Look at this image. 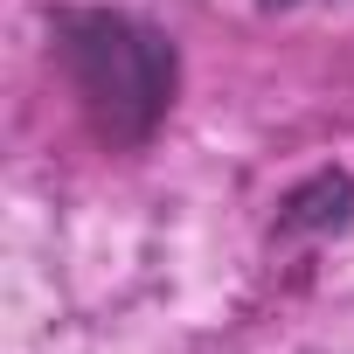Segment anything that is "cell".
I'll use <instances>...</instances> for the list:
<instances>
[{
  "instance_id": "obj_2",
  "label": "cell",
  "mask_w": 354,
  "mask_h": 354,
  "mask_svg": "<svg viewBox=\"0 0 354 354\" xmlns=\"http://www.w3.org/2000/svg\"><path fill=\"white\" fill-rule=\"evenodd\" d=\"M347 223H354V174L340 167H319L278 202V236H340Z\"/></svg>"
},
{
  "instance_id": "obj_3",
  "label": "cell",
  "mask_w": 354,
  "mask_h": 354,
  "mask_svg": "<svg viewBox=\"0 0 354 354\" xmlns=\"http://www.w3.org/2000/svg\"><path fill=\"white\" fill-rule=\"evenodd\" d=\"M257 8H271V15H278V8H306V0H257Z\"/></svg>"
},
{
  "instance_id": "obj_1",
  "label": "cell",
  "mask_w": 354,
  "mask_h": 354,
  "mask_svg": "<svg viewBox=\"0 0 354 354\" xmlns=\"http://www.w3.org/2000/svg\"><path fill=\"white\" fill-rule=\"evenodd\" d=\"M49 35H56V63H63L84 118L111 146L153 139V125L174 104V84H181L174 42L118 8H63Z\"/></svg>"
}]
</instances>
